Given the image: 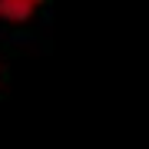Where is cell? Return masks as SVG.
I'll return each instance as SVG.
<instances>
[{
    "instance_id": "6da1fadb",
    "label": "cell",
    "mask_w": 149,
    "mask_h": 149,
    "mask_svg": "<svg viewBox=\"0 0 149 149\" xmlns=\"http://www.w3.org/2000/svg\"><path fill=\"white\" fill-rule=\"evenodd\" d=\"M40 3L43 0H0V17L3 20H13V23H23Z\"/></svg>"
}]
</instances>
